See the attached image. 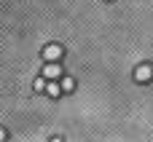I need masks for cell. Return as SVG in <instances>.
Segmentation results:
<instances>
[{
	"instance_id": "cell-1",
	"label": "cell",
	"mask_w": 153,
	"mask_h": 142,
	"mask_svg": "<svg viewBox=\"0 0 153 142\" xmlns=\"http://www.w3.org/2000/svg\"><path fill=\"white\" fill-rule=\"evenodd\" d=\"M62 54H65V48H62L59 43H48V46L43 48V59H46V62H59Z\"/></svg>"
},
{
	"instance_id": "cell-2",
	"label": "cell",
	"mask_w": 153,
	"mask_h": 142,
	"mask_svg": "<svg viewBox=\"0 0 153 142\" xmlns=\"http://www.w3.org/2000/svg\"><path fill=\"white\" fill-rule=\"evenodd\" d=\"M43 78H46V81H62L65 75H62L59 62H46V67H43Z\"/></svg>"
},
{
	"instance_id": "cell-3",
	"label": "cell",
	"mask_w": 153,
	"mask_h": 142,
	"mask_svg": "<svg viewBox=\"0 0 153 142\" xmlns=\"http://www.w3.org/2000/svg\"><path fill=\"white\" fill-rule=\"evenodd\" d=\"M134 81L137 83H148V81H153V64H137V70H134Z\"/></svg>"
},
{
	"instance_id": "cell-4",
	"label": "cell",
	"mask_w": 153,
	"mask_h": 142,
	"mask_svg": "<svg viewBox=\"0 0 153 142\" xmlns=\"http://www.w3.org/2000/svg\"><path fill=\"white\" fill-rule=\"evenodd\" d=\"M46 94H48L51 99L62 97V94H65V91H62V83H59V81H48V86H46Z\"/></svg>"
},
{
	"instance_id": "cell-5",
	"label": "cell",
	"mask_w": 153,
	"mask_h": 142,
	"mask_svg": "<svg viewBox=\"0 0 153 142\" xmlns=\"http://www.w3.org/2000/svg\"><path fill=\"white\" fill-rule=\"evenodd\" d=\"M59 83H62V91H67V94H70V91L75 89V81H73V78H67V75H65V78H62Z\"/></svg>"
},
{
	"instance_id": "cell-6",
	"label": "cell",
	"mask_w": 153,
	"mask_h": 142,
	"mask_svg": "<svg viewBox=\"0 0 153 142\" xmlns=\"http://www.w3.org/2000/svg\"><path fill=\"white\" fill-rule=\"evenodd\" d=\"M46 86H48V81H46L43 75H40V78H35V83H32V89H35L38 94H40V91H46Z\"/></svg>"
},
{
	"instance_id": "cell-7",
	"label": "cell",
	"mask_w": 153,
	"mask_h": 142,
	"mask_svg": "<svg viewBox=\"0 0 153 142\" xmlns=\"http://www.w3.org/2000/svg\"><path fill=\"white\" fill-rule=\"evenodd\" d=\"M5 137H8V134H5V129L0 126V142H5Z\"/></svg>"
},
{
	"instance_id": "cell-8",
	"label": "cell",
	"mask_w": 153,
	"mask_h": 142,
	"mask_svg": "<svg viewBox=\"0 0 153 142\" xmlns=\"http://www.w3.org/2000/svg\"><path fill=\"white\" fill-rule=\"evenodd\" d=\"M51 142H65V140L62 137H51Z\"/></svg>"
}]
</instances>
